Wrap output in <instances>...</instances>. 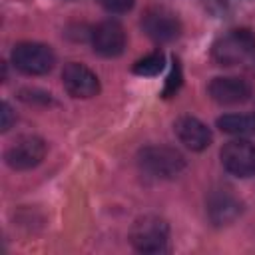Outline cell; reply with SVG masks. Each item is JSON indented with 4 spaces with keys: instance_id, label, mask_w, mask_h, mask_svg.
Here are the masks:
<instances>
[{
    "instance_id": "cell-1",
    "label": "cell",
    "mask_w": 255,
    "mask_h": 255,
    "mask_svg": "<svg viewBox=\"0 0 255 255\" xmlns=\"http://www.w3.org/2000/svg\"><path fill=\"white\" fill-rule=\"evenodd\" d=\"M211 56L219 66L245 64L255 56V36L247 28H235L213 42Z\"/></svg>"
},
{
    "instance_id": "cell-2",
    "label": "cell",
    "mask_w": 255,
    "mask_h": 255,
    "mask_svg": "<svg viewBox=\"0 0 255 255\" xmlns=\"http://www.w3.org/2000/svg\"><path fill=\"white\" fill-rule=\"evenodd\" d=\"M137 163L145 173L153 177H161V179H171L179 175L185 167L183 155L175 147H167V145L143 147L137 153Z\"/></svg>"
},
{
    "instance_id": "cell-3",
    "label": "cell",
    "mask_w": 255,
    "mask_h": 255,
    "mask_svg": "<svg viewBox=\"0 0 255 255\" xmlns=\"http://www.w3.org/2000/svg\"><path fill=\"white\" fill-rule=\"evenodd\" d=\"M169 227L161 217L143 215L135 219L129 231L131 245L141 253H161L167 249Z\"/></svg>"
},
{
    "instance_id": "cell-4",
    "label": "cell",
    "mask_w": 255,
    "mask_h": 255,
    "mask_svg": "<svg viewBox=\"0 0 255 255\" xmlns=\"http://www.w3.org/2000/svg\"><path fill=\"white\" fill-rule=\"evenodd\" d=\"M12 64L22 74L42 76V74H48L54 68L56 56H54L52 48L46 46V44L22 42V44H16V48L12 50Z\"/></svg>"
},
{
    "instance_id": "cell-5",
    "label": "cell",
    "mask_w": 255,
    "mask_h": 255,
    "mask_svg": "<svg viewBox=\"0 0 255 255\" xmlns=\"http://www.w3.org/2000/svg\"><path fill=\"white\" fill-rule=\"evenodd\" d=\"M46 155V141L38 135H20L6 149V163L12 169L24 171L36 167Z\"/></svg>"
},
{
    "instance_id": "cell-6",
    "label": "cell",
    "mask_w": 255,
    "mask_h": 255,
    "mask_svg": "<svg viewBox=\"0 0 255 255\" xmlns=\"http://www.w3.org/2000/svg\"><path fill=\"white\" fill-rule=\"evenodd\" d=\"M221 163L223 167L237 177L255 175V143L247 139H233L221 147Z\"/></svg>"
},
{
    "instance_id": "cell-7",
    "label": "cell",
    "mask_w": 255,
    "mask_h": 255,
    "mask_svg": "<svg viewBox=\"0 0 255 255\" xmlns=\"http://www.w3.org/2000/svg\"><path fill=\"white\" fill-rule=\"evenodd\" d=\"M141 28L155 42H173L181 34L179 18L171 10L161 8V6H153L145 10L141 18Z\"/></svg>"
},
{
    "instance_id": "cell-8",
    "label": "cell",
    "mask_w": 255,
    "mask_h": 255,
    "mask_svg": "<svg viewBox=\"0 0 255 255\" xmlns=\"http://www.w3.org/2000/svg\"><path fill=\"white\" fill-rule=\"evenodd\" d=\"M62 84L72 98H92L100 92L98 76L84 64L70 62L62 70Z\"/></svg>"
},
{
    "instance_id": "cell-9",
    "label": "cell",
    "mask_w": 255,
    "mask_h": 255,
    "mask_svg": "<svg viewBox=\"0 0 255 255\" xmlns=\"http://www.w3.org/2000/svg\"><path fill=\"white\" fill-rule=\"evenodd\" d=\"M92 46H94V52H98L104 58L120 56L126 48V32L122 24H118L116 20L100 22L92 30Z\"/></svg>"
},
{
    "instance_id": "cell-10",
    "label": "cell",
    "mask_w": 255,
    "mask_h": 255,
    "mask_svg": "<svg viewBox=\"0 0 255 255\" xmlns=\"http://www.w3.org/2000/svg\"><path fill=\"white\" fill-rule=\"evenodd\" d=\"M209 96L217 104L235 106L251 98V84L243 78H213L209 84Z\"/></svg>"
},
{
    "instance_id": "cell-11",
    "label": "cell",
    "mask_w": 255,
    "mask_h": 255,
    "mask_svg": "<svg viewBox=\"0 0 255 255\" xmlns=\"http://www.w3.org/2000/svg\"><path fill=\"white\" fill-rule=\"evenodd\" d=\"M241 213V201L227 189H215L207 197V215L213 225H227Z\"/></svg>"
},
{
    "instance_id": "cell-12",
    "label": "cell",
    "mask_w": 255,
    "mask_h": 255,
    "mask_svg": "<svg viewBox=\"0 0 255 255\" xmlns=\"http://www.w3.org/2000/svg\"><path fill=\"white\" fill-rule=\"evenodd\" d=\"M173 129H175L177 139L185 147H189L191 151H201V149H205L211 143V131H209V128L203 122H199L197 118L183 116V118H179L175 122Z\"/></svg>"
},
{
    "instance_id": "cell-13",
    "label": "cell",
    "mask_w": 255,
    "mask_h": 255,
    "mask_svg": "<svg viewBox=\"0 0 255 255\" xmlns=\"http://www.w3.org/2000/svg\"><path fill=\"white\" fill-rule=\"evenodd\" d=\"M217 128L231 135H251L255 133V116L243 114H227L217 120Z\"/></svg>"
},
{
    "instance_id": "cell-14",
    "label": "cell",
    "mask_w": 255,
    "mask_h": 255,
    "mask_svg": "<svg viewBox=\"0 0 255 255\" xmlns=\"http://www.w3.org/2000/svg\"><path fill=\"white\" fill-rule=\"evenodd\" d=\"M163 54L161 52H153L141 60H137L133 64V72L139 76H157L163 70Z\"/></svg>"
},
{
    "instance_id": "cell-15",
    "label": "cell",
    "mask_w": 255,
    "mask_h": 255,
    "mask_svg": "<svg viewBox=\"0 0 255 255\" xmlns=\"http://www.w3.org/2000/svg\"><path fill=\"white\" fill-rule=\"evenodd\" d=\"M179 88H181V66H179V60L173 58L171 74L167 76V82H165V88H163V98H171V96H175Z\"/></svg>"
},
{
    "instance_id": "cell-16",
    "label": "cell",
    "mask_w": 255,
    "mask_h": 255,
    "mask_svg": "<svg viewBox=\"0 0 255 255\" xmlns=\"http://www.w3.org/2000/svg\"><path fill=\"white\" fill-rule=\"evenodd\" d=\"M108 12H116V14H122V12H128L131 10L133 2L135 0H98Z\"/></svg>"
},
{
    "instance_id": "cell-17",
    "label": "cell",
    "mask_w": 255,
    "mask_h": 255,
    "mask_svg": "<svg viewBox=\"0 0 255 255\" xmlns=\"http://www.w3.org/2000/svg\"><path fill=\"white\" fill-rule=\"evenodd\" d=\"M0 114H2V124H0L2 128H0V129H2V131H6V129H10V126H12V122H14V114H12L10 104H6V102H4V104H2V112H0Z\"/></svg>"
},
{
    "instance_id": "cell-18",
    "label": "cell",
    "mask_w": 255,
    "mask_h": 255,
    "mask_svg": "<svg viewBox=\"0 0 255 255\" xmlns=\"http://www.w3.org/2000/svg\"><path fill=\"white\" fill-rule=\"evenodd\" d=\"M247 64H249V72H251V74H255V56H253V58H251Z\"/></svg>"
}]
</instances>
